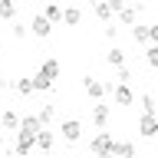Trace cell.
I'll return each mask as SVG.
<instances>
[{"instance_id": "e0dca14e", "label": "cell", "mask_w": 158, "mask_h": 158, "mask_svg": "<svg viewBox=\"0 0 158 158\" xmlns=\"http://www.w3.org/2000/svg\"><path fill=\"white\" fill-rule=\"evenodd\" d=\"M118 20H122V23H128V27H135V20H138V10L125 3V7L118 10Z\"/></svg>"}, {"instance_id": "d6986e66", "label": "cell", "mask_w": 158, "mask_h": 158, "mask_svg": "<svg viewBox=\"0 0 158 158\" xmlns=\"http://www.w3.org/2000/svg\"><path fill=\"white\" fill-rule=\"evenodd\" d=\"M17 17V3L13 0H0V20H13Z\"/></svg>"}, {"instance_id": "7c38bea8", "label": "cell", "mask_w": 158, "mask_h": 158, "mask_svg": "<svg viewBox=\"0 0 158 158\" xmlns=\"http://www.w3.org/2000/svg\"><path fill=\"white\" fill-rule=\"evenodd\" d=\"M106 63H109V66H122V63H125V49H122V46H112V49H109V53H106Z\"/></svg>"}, {"instance_id": "3957f363", "label": "cell", "mask_w": 158, "mask_h": 158, "mask_svg": "<svg viewBox=\"0 0 158 158\" xmlns=\"http://www.w3.org/2000/svg\"><path fill=\"white\" fill-rule=\"evenodd\" d=\"M53 27H56V23H53V20H46L43 13H36V17L30 20V33H33V36H40V40H46L49 33H53Z\"/></svg>"}, {"instance_id": "8fae6325", "label": "cell", "mask_w": 158, "mask_h": 158, "mask_svg": "<svg viewBox=\"0 0 158 158\" xmlns=\"http://www.w3.org/2000/svg\"><path fill=\"white\" fill-rule=\"evenodd\" d=\"M63 23H66V27H79V23H82V10L79 7H66L63 10Z\"/></svg>"}, {"instance_id": "ba28073f", "label": "cell", "mask_w": 158, "mask_h": 158, "mask_svg": "<svg viewBox=\"0 0 158 158\" xmlns=\"http://www.w3.org/2000/svg\"><path fill=\"white\" fill-rule=\"evenodd\" d=\"M92 125H96V128H106L109 125V106L102 102V99H99V106L92 109Z\"/></svg>"}, {"instance_id": "4fadbf2b", "label": "cell", "mask_w": 158, "mask_h": 158, "mask_svg": "<svg viewBox=\"0 0 158 158\" xmlns=\"http://www.w3.org/2000/svg\"><path fill=\"white\" fill-rule=\"evenodd\" d=\"M53 82H56V79H49L43 69H40L36 76H33V86H36V92H49V89H53Z\"/></svg>"}, {"instance_id": "277c9868", "label": "cell", "mask_w": 158, "mask_h": 158, "mask_svg": "<svg viewBox=\"0 0 158 158\" xmlns=\"http://www.w3.org/2000/svg\"><path fill=\"white\" fill-rule=\"evenodd\" d=\"M112 145H115V138L109 135L106 128H99V135L92 138V152L96 155H112Z\"/></svg>"}, {"instance_id": "ac0fdd59", "label": "cell", "mask_w": 158, "mask_h": 158, "mask_svg": "<svg viewBox=\"0 0 158 158\" xmlns=\"http://www.w3.org/2000/svg\"><path fill=\"white\" fill-rule=\"evenodd\" d=\"M40 69H43L49 79H59V59H53V56H49V59H43V66H40Z\"/></svg>"}, {"instance_id": "5b68a950", "label": "cell", "mask_w": 158, "mask_h": 158, "mask_svg": "<svg viewBox=\"0 0 158 158\" xmlns=\"http://www.w3.org/2000/svg\"><path fill=\"white\" fill-rule=\"evenodd\" d=\"M59 132H63V138H66V142H73V145H76L79 135H82V125H79L76 118H66V122L59 125Z\"/></svg>"}, {"instance_id": "5bb4252c", "label": "cell", "mask_w": 158, "mask_h": 158, "mask_svg": "<svg viewBox=\"0 0 158 158\" xmlns=\"http://www.w3.org/2000/svg\"><path fill=\"white\" fill-rule=\"evenodd\" d=\"M36 148H43V152H53V132L40 128V132H36Z\"/></svg>"}, {"instance_id": "cb8c5ba5", "label": "cell", "mask_w": 158, "mask_h": 158, "mask_svg": "<svg viewBox=\"0 0 158 158\" xmlns=\"http://www.w3.org/2000/svg\"><path fill=\"white\" fill-rule=\"evenodd\" d=\"M142 112H158V102H155V96H142Z\"/></svg>"}, {"instance_id": "30bf717a", "label": "cell", "mask_w": 158, "mask_h": 158, "mask_svg": "<svg viewBox=\"0 0 158 158\" xmlns=\"http://www.w3.org/2000/svg\"><path fill=\"white\" fill-rule=\"evenodd\" d=\"M0 128H7V132H17V128H20V115L13 112V109L0 112Z\"/></svg>"}, {"instance_id": "ffe728a7", "label": "cell", "mask_w": 158, "mask_h": 158, "mask_svg": "<svg viewBox=\"0 0 158 158\" xmlns=\"http://www.w3.org/2000/svg\"><path fill=\"white\" fill-rule=\"evenodd\" d=\"M135 152H138V148L132 145V142H115V145H112V155H132V158H135Z\"/></svg>"}, {"instance_id": "52a82bcc", "label": "cell", "mask_w": 158, "mask_h": 158, "mask_svg": "<svg viewBox=\"0 0 158 158\" xmlns=\"http://www.w3.org/2000/svg\"><path fill=\"white\" fill-rule=\"evenodd\" d=\"M40 128H43L40 115H23V118H20V128H17V132H27V135H36Z\"/></svg>"}, {"instance_id": "d4e9b609", "label": "cell", "mask_w": 158, "mask_h": 158, "mask_svg": "<svg viewBox=\"0 0 158 158\" xmlns=\"http://www.w3.org/2000/svg\"><path fill=\"white\" fill-rule=\"evenodd\" d=\"M118 82H132V69H128L125 63L118 66Z\"/></svg>"}, {"instance_id": "484cf974", "label": "cell", "mask_w": 158, "mask_h": 158, "mask_svg": "<svg viewBox=\"0 0 158 158\" xmlns=\"http://www.w3.org/2000/svg\"><path fill=\"white\" fill-rule=\"evenodd\" d=\"M36 115H40V122L46 125L49 118H53V106H43V109H40V112H36Z\"/></svg>"}, {"instance_id": "6da1fadb", "label": "cell", "mask_w": 158, "mask_h": 158, "mask_svg": "<svg viewBox=\"0 0 158 158\" xmlns=\"http://www.w3.org/2000/svg\"><path fill=\"white\" fill-rule=\"evenodd\" d=\"M138 135L142 138H155L158 135V112H142V118H138Z\"/></svg>"}, {"instance_id": "9c48e42d", "label": "cell", "mask_w": 158, "mask_h": 158, "mask_svg": "<svg viewBox=\"0 0 158 158\" xmlns=\"http://www.w3.org/2000/svg\"><path fill=\"white\" fill-rule=\"evenodd\" d=\"M132 99H135L132 86H128V82H118V86H115V102H118V106H132Z\"/></svg>"}, {"instance_id": "83f0119b", "label": "cell", "mask_w": 158, "mask_h": 158, "mask_svg": "<svg viewBox=\"0 0 158 158\" xmlns=\"http://www.w3.org/2000/svg\"><path fill=\"white\" fill-rule=\"evenodd\" d=\"M109 7H112V10H115V13H118V10L125 7V0H109Z\"/></svg>"}, {"instance_id": "603a6c76", "label": "cell", "mask_w": 158, "mask_h": 158, "mask_svg": "<svg viewBox=\"0 0 158 158\" xmlns=\"http://www.w3.org/2000/svg\"><path fill=\"white\" fill-rule=\"evenodd\" d=\"M17 92H20V96H33V92H36L33 79H20V82H17Z\"/></svg>"}, {"instance_id": "f1b7e54d", "label": "cell", "mask_w": 158, "mask_h": 158, "mask_svg": "<svg viewBox=\"0 0 158 158\" xmlns=\"http://www.w3.org/2000/svg\"><path fill=\"white\" fill-rule=\"evenodd\" d=\"M148 30H152V43H158V23H152Z\"/></svg>"}, {"instance_id": "2e32d148", "label": "cell", "mask_w": 158, "mask_h": 158, "mask_svg": "<svg viewBox=\"0 0 158 158\" xmlns=\"http://www.w3.org/2000/svg\"><path fill=\"white\" fill-rule=\"evenodd\" d=\"M43 17L53 20V23H63V7H59V3H46V7H43Z\"/></svg>"}, {"instance_id": "4316f807", "label": "cell", "mask_w": 158, "mask_h": 158, "mask_svg": "<svg viewBox=\"0 0 158 158\" xmlns=\"http://www.w3.org/2000/svg\"><path fill=\"white\" fill-rule=\"evenodd\" d=\"M13 36L23 40V36H27V27H23V23H13Z\"/></svg>"}, {"instance_id": "7a4b0ae2", "label": "cell", "mask_w": 158, "mask_h": 158, "mask_svg": "<svg viewBox=\"0 0 158 158\" xmlns=\"http://www.w3.org/2000/svg\"><path fill=\"white\" fill-rule=\"evenodd\" d=\"M82 86H86V96L96 99V102H99V99H106V92H112V86H109V82H99L96 76H86V79H82Z\"/></svg>"}, {"instance_id": "9a60e30c", "label": "cell", "mask_w": 158, "mask_h": 158, "mask_svg": "<svg viewBox=\"0 0 158 158\" xmlns=\"http://www.w3.org/2000/svg\"><path fill=\"white\" fill-rule=\"evenodd\" d=\"M112 13H115V10L109 7V0H96V17L102 20V23H109V20H112Z\"/></svg>"}, {"instance_id": "8992f818", "label": "cell", "mask_w": 158, "mask_h": 158, "mask_svg": "<svg viewBox=\"0 0 158 158\" xmlns=\"http://www.w3.org/2000/svg\"><path fill=\"white\" fill-rule=\"evenodd\" d=\"M36 148V135H27V132H17V145H13V152L17 155H30Z\"/></svg>"}, {"instance_id": "7402d4cb", "label": "cell", "mask_w": 158, "mask_h": 158, "mask_svg": "<svg viewBox=\"0 0 158 158\" xmlns=\"http://www.w3.org/2000/svg\"><path fill=\"white\" fill-rule=\"evenodd\" d=\"M145 63H148L152 69H158V43H152V46L145 49Z\"/></svg>"}, {"instance_id": "44dd1931", "label": "cell", "mask_w": 158, "mask_h": 158, "mask_svg": "<svg viewBox=\"0 0 158 158\" xmlns=\"http://www.w3.org/2000/svg\"><path fill=\"white\" fill-rule=\"evenodd\" d=\"M132 40L135 43H152V30L148 27H132Z\"/></svg>"}]
</instances>
